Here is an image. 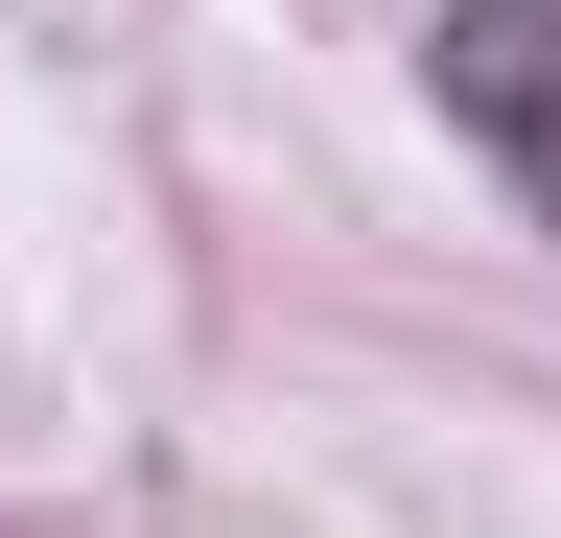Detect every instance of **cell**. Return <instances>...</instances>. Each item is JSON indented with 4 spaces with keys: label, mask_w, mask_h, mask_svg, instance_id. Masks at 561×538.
Wrapping results in <instances>:
<instances>
[{
    "label": "cell",
    "mask_w": 561,
    "mask_h": 538,
    "mask_svg": "<svg viewBox=\"0 0 561 538\" xmlns=\"http://www.w3.org/2000/svg\"><path fill=\"white\" fill-rule=\"evenodd\" d=\"M421 94L515 187V234H561V0H421Z\"/></svg>",
    "instance_id": "cell-1"
}]
</instances>
